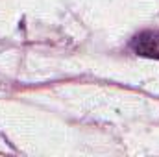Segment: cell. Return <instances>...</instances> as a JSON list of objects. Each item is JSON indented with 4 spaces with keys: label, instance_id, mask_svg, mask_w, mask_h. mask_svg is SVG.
<instances>
[{
    "label": "cell",
    "instance_id": "cell-1",
    "mask_svg": "<svg viewBox=\"0 0 159 157\" xmlns=\"http://www.w3.org/2000/svg\"><path fill=\"white\" fill-rule=\"evenodd\" d=\"M129 48H131L137 56L159 59V32L146 30V32L137 34V35L131 39V43H129Z\"/></svg>",
    "mask_w": 159,
    "mask_h": 157
}]
</instances>
